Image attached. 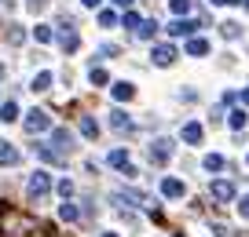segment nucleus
<instances>
[{"instance_id":"423d86ee","label":"nucleus","mask_w":249,"mask_h":237,"mask_svg":"<svg viewBox=\"0 0 249 237\" xmlns=\"http://www.w3.org/2000/svg\"><path fill=\"white\" fill-rule=\"evenodd\" d=\"M150 59H154V66H172V62H176V47L172 44H154Z\"/></svg>"},{"instance_id":"393cba45","label":"nucleus","mask_w":249,"mask_h":237,"mask_svg":"<svg viewBox=\"0 0 249 237\" xmlns=\"http://www.w3.org/2000/svg\"><path fill=\"white\" fill-rule=\"evenodd\" d=\"M117 22H121V18H117L114 11H99V26H103V30H114Z\"/></svg>"},{"instance_id":"f03ea898","label":"nucleus","mask_w":249,"mask_h":237,"mask_svg":"<svg viewBox=\"0 0 249 237\" xmlns=\"http://www.w3.org/2000/svg\"><path fill=\"white\" fill-rule=\"evenodd\" d=\"M26 131H30V135L52 131V117H48V110H30V117H26Z\"/></svg>"},{"instance_id":"9d476101","label":"nucleus","mask_w":249,"mask_h":237,"mask_svg":"<svg viewBox=\"0 0 249 237\" xmlns=\"http://www.w3.org/2000/svg\"><path fill=\"white\" fill-rule=\"evenodd\" d=\"M52 142L59 146L62 153H70V150H73V135H70L66 128H52Z\"/></svg>"},{"instance_id":"5701e85b","label":"nucleus","mask_w":249,"mask_h":237,"mask_svg":"<svg viewBox=\"0 0 249 237\" xmlns=\"http://www.w3.org/2000/svg\"><path fill=\"white\" fill-rule=\"evenodd\" d=\"M88 80H92V84L99 88V84H107L110 77H107V69H103V66H92V73H88Z\"/></svg>"},{"instance_id":"2eb2a0df","label":"nucleus","mask_w":249,"mask_h":237,"mask_svg":"<svg viewBox=\"0 0 249 237\" xmlns=\"http://www.w3.org/2000/svg\"><path fill=\"white\" fill-rule=\"evenodd\" d=\"M0 164H18V150L11 142H0Z\"/></svg>"},{"instance_id":"ea45409f","label":"nucleus","mask_w":249,"mask_h":237,"mask_svg":"<svg viewBox=\"0 0 249 237\" xmlns=\"http://www.w3.org/2000/svg\"><path fill=\"white\" fill-rule=\"evenodd\" d=\"M4 73H8V69H4V66H0V80H4Z\"/></svg>"},{"instance_id":"e433bc0d","label":"nucleus","mask_w":249,"mask_h":237,"mask_svg":"<svg viewBox=\"0 0 249 237\" xmlns=\"http://www.w3.org/2000/svg\"><path fill=\"white\" fill-rule=\"evenodd\" d=\"M209 4H242V0H209Z\"/></svg>"},{"instance_id":"412c9836","label":"nucleus","mask_w":249,"mask_h":237,"mask_svg":"<svg viewBox=\"0 0 249 237\" xmlns=\"http://www.w3.org/2000/svg\"><path fill=\"white\" fill-rule=\"evenodd\" d=\"M110 124H114V131H128V113H121V110H114V113H110Z\"/></svg>"},{"instance_id":"a18cd8bd","label":"nucleus","mask_w":249,"mask_h":237,"mask_svg":"<svg viewBox=\"0 0 249 237\" xmlns=\"http://www.w3.org/2000/svg\"><path fill=\"white\" fill-rule=\"evenodd\" d=\"M246 161H249V157H246Z\"/></svg>"},{"instance_id":"0eeeda50","label":"nucleus","mask_w":249,"mask_h":237,"mask_svg":"<svg viewBox=\"0 0 249 237\" xmlns=\"http://www.w3.org/2000/svg\"><path fill=\"white\" fill-rule=\"evenodd\" d=\"M107 164H110V168H121L124 175H136V168H132V161H128V153H124V150H110Z\"/></svg>"},{"instance_id":"a878e982","label":"nucleus","mask_w":249,"mask_h":237,"mask_svg":"<svg viewBox=\"0 0 249 237\" xmlns=\"http://www.w3.org/2000/svg\"><path fill=\"white\" fill-rule=\"evenodd\" d=\"M22 40H26V30L22 26H11L8 30V44H22Z\"/></svg>"},{"instance_id":"9b49d317","label":"nucleus","mask_w":249,"mask_h":237,"mask_svg":"<svg viewBox=\"0 0 249 237\" xmlns=\"http://www.w3.org/2000/svg\"><path fill=\"white\" fill-rule=\"evenodd\" d=\"M59 219H62V222H77V219H81L77 205H73L70 197H66V201H62V205H59Z\"/></svg>"},{"instance_id":"a19ab883","label":"nucleus","mask_w":249,"mask_h":237,"mask_svg":"<svg viewBox=\"0 0 249 237\" xmlns=\"http://www.w3.org/2000/svg\"><path fill=\"white\" fill-rule=\"evenodd\" d=\"M103 237H117V234H103Z\"/></svg>"},{"instance_id":"f704fd0d","label":"nucleus","mask_w":249,"mask_h":237,"mask_svg":"<svg viewBox=\"0 0 249 237\" xmlns=\"http://www.w3.org/2000/svg\"><path fill=\"white\" fill-rule=\"evenodd\" d=\"M238 212H242V215H246V219H249V193H246V197L238 201Z\"/></svg>"},{"instance_id":"1a4fd4ad","label":"nucleus","mask_w":249,"mask_h":237,"mask_svg":"<svg viewBox=\"0 0 249 237\" xmlns=\"http://www.w3.org/2000/svg\"><path fill=\"white\" fill-rule=\"evenodd\" d=\"M198 26H202V22H195V18H183V15H179L176 22L169 26V33H172V37H191V33H195Z\"/></svg>"},{"instance_id":"c9c22d12","label":"nucleus","mask_w":249,"mask_h":237,"mask_svg":"<svg viewBox=\"0 0 249 237\" xmlns=\"http://www.w3.org/2000/svg\"><path fill=\"white\" fill-rule=\"evenodd\" d=\"M114 8H121V11H128V8H132V0H114Z\"/></svg>"},{"instance_id":"20e7f679","label":"nucleus","mask_w":249,"mask_h":237,"mask_svg":"<svg viewBox=\"0 0 249 237\" xmlns=\"http://www.w3.org/2000/svg\"><path fill=\"white\" fill-rule=\"evenodd\" d=\"M169 157H172V139H154V146H150V164H169Z\"/></svg>"},{"instance_id":"dca6fc26","label":"nucleus","mask_w":249,"mask_h":237,"mask_svg":"<svg viewBox=\"0 0 249 237\" xmlns=\"http://www.w3.org/2000/svg\"><path fill=\"white\" fill-rule=\"evenodd\" d=\"M81 135H85V139H99V124H95V117H81Z\"/></svg>"},{"instance_id":"79ce46f5","label":"nucleus","mask_w":249,"mask_h":237,"mask_svg":"<svg viewBox=\"0 0 249 237\" xmlns=\"http://www.w3.org/2000/svg\"><path fill=\"white\" fill-rule=\"evenodd\" d=\"M0 237H8V234H4V230H0Z\"/></svg>"},{"instance_id":"c03bdc74","label":"nucleus","mask_w":249,"mask_h":237,"mask_svg":"<svg viewBox=\"0 0 249 237\" xmlns=\"http://www.w3.org/2000/svg\"><path fill=\"white\" fill-rule=\"evenodd\" d=\"M0 4H4V0H0Z\"/></svg>"},{"instance_id":"2f4dec72","label":"nucleus","mask_w":249,"mask_h":237,"mask_svg":"<svg viewBox=\"0 0 249 237\" xmlns=\"http://www.w3.org/2000/svg\"><path fill=\"white\" fill-rule=\"evenodd\" d=\"M59 197H62V201L73 197V183H70V179H62V183H59Z\"/></svg>"},{"instance_id":"ddd939ff","label":"nucleus","mask_w":249,"mask_h":237,"mask_svg":"<svg viewBox=\"0 0 249 237\" xmlns=\"http://www.w3.org/2000/svg\"><path fill=\"white\" fill-rule=\"evenodd\" d=\"M183 142H187V146L202 142V124H195V121H191V124H183Z\"/></svg>"},{"instance_id":"cd10ccee","label":"nucleus","mask_w":249,"mask_h":237,"mask_svg":"<svg viewBox=\"0 0 249 237\" xmlns=\"http://www.w3.org/2000/svg\"><path fill=\"white\" fill-rule=\"evenodd\" d=\"M246 121H249V117L242 113V110H234V113H231V128H234V131H242V128H246Z\"/></svg>"},{"instance_id":"f257e3e1","label":"nucleus","mask_w":249,"mask_h":237,"mask_svg":"<svg viewBox=\"0 0 249 237\" xmlns=\"http://www.w3.org/2000/svg\"><path fill=\"white\" fill-rule=\"evenodd\" d=\"M59 44H62L66 55H73L81 47V37H77V30H73V18H59Z\"/></svg>"},{"instance_id":"473e14b6","label":"nucleus","mask_w":249,"mask_h":237,"mask_svg":"<svg viewBox=\"0 0 249 237\" xmlns=\"http://www.w3.org/2000/svg\"><path fill=\"white\" fill-rule=\"evenodd\" d=\"M26 8H30V11H44L48 0H26Z\"/></svg>"},{"instance_id":"7ed1b4c3","label":"nucleus","mask_w":249,"mask_h":237,"mask_svg":"<svg viewBox=\"0 0 249 237\" xmlns=\"http://www.w3.org/2000/svg\"><path fill=\"white\" fill-rule=\"evenodd\" d=\"M26 190H30V197H33V201L48 197V190H52V179H48V172H33L30 183H26Z\"/></svg>"},{"instance_id":"4be33fe9","label":"nucleus","mask_w":249,"mask_h":237,"mask_svg":"<svg viewBox=\"0 0 249 237\" xmlns=\"http://www.w3.org/2000/svg\"><path fill=\"white\" fill-rule=\"evenodd\" d=\"M140 22H143V18L136 15L132 8H128V11H124V15H121V26H124V30H140Z\"/></svg>"},{"instance_id":"b1692460","label":"nucleus","mask_w":249,"mask_h":237,"mask_svg":"<svg viewBox=\"0 0 249 237\" xmlns=\"http://www.w3.org/2000/svg\"><path fill=\"white\" fill-rule=\"evenodd\" d=\"M202 164H205V172H220V168H224V157H220V153H209Z\"/></svg>"},{"instance_id":"a211bd4d","label":"nucleus","mask_w":249,"mask_h":237,"mask_svg":"<svg viewBox=\"0 0 249 237\" xmlns=\"http://www.w3.org/2000/svg\"><path fill=\"white\" fill-rule=\"evenodd\" d=\"M0 121H8V124L18 121V106H15L11 99H8V102H0Z\"/></svg>"},{"instance_id":"f3484780","label":"nucleus","mask_w":249,"mask_h":237,"mask_svg":"<svg viewBox=\"0 0 249 237\" xmlns=\"http://www.w3.org/2000/svg\"><path fill=\"white\" fill-rule=\"evenodd\" d=\"M33 92H48V88H52V73H48V69H40V73L37 77H33Z\"/></svg>"},{"instance_id":"bb28decb","label":"nucleus","mask_w":249,"mask_h":237,"mask_svg":"<svg viewBox=\"0 0 249 237\" xmlns=\"http://www.w3.org/2000/svg\"><path fill=\"white\" fill-rule=\"evenodd\" d=\"M220 33H224L227 40H234L238 37V22H220Z\"/></svg>"},{"instance_id":"f8f14e48","label":"nucleus","mask_w":249,"mask_h":237,"mask_svg":"<svg viewBox=\"0 0 249 237\" xmlns=\"http://www.w3.org/2000/svg\"><path fill=\"white\" fill-rule=\"evenodd\" d=\"M161 193H165V197H183L187 186L179 183V179H165V183H161Z\"/></svg>"},{"instance_id":"4c0bfd02","label":"nucleus","mask_w":249,"mask_h":237,"mask_svg":"<svg viewBox=\"0 0 249 237\" xmlns=\"http://www.w3.org/2000/svg\"><path fill=\"white\" fill-rule=\"evenodd\" d=\"M238 99H242V102H246V106H249V88H246V92H242V95H238Z\"/></svg>"},{"instance_id":"58836bf2","label":"nucleus","mask_w":249,"mask_h":237,"mask_svg":"<svg viewBox=\"0 0 249 237\" xmlns=\"http://www.w3.org/2000/svg\"><path fill=\"white\" fill-rule=\"evenodd\" d=\"M81 4H85V8H95V4H99V0H81Z\"/></svg>"},{"instance_id":"c85d7f7f","label":"nucleus","mask_w":249,"mask_h":237,"mask_svg":"<svg viewBox=\"0 0 249 237\" xmlns=\"http://www.w3.org/2000/svg\"><path fill=\"white\" fill-rule=\"evenodd\" d=\"M136 33H140V37H154V33H158V22H140V30H136Z\"/></svg>"},{"instance_id":"c756f323","label":"nucleus","mask_w":249,"mask_h":237,"mask_svg":"<svg viewBox=\"0 0 249 237\" xmlns=\"http://www.w3.org/2000/svg\"><path fill=\"white\" fill-rule=\"evenodd\" d=\"M33 37H37V44H48V40H52V30H48V26H37Z\"/></svg>"},{"instance_id":"aec40b11","label":"nucleus","mask_w":249,"mask_h":237,"mask_svg":"<svg viewBox=\"0 0 249 237\" xmlns=\"http://www.w3.org/2000/svg\"><path fill=\"white\" fill-rule=\"evenodd\" d=\"M132 95H136L132 84H124V80H121V84H114V99H117V102H128Z\"/></svg>"},{"instance_id":"6e6552de","label":"nucleus","mask_w":249,"mask_h":237,"mask_svg":"<svg viewBox=\"0 0 249 237\" xmlns=\"http://www.w3.org/2000/svg\"><path fill=\"white\" fill-rule=\"evenodd\" d=\"M209 197H213V201H220V205H224V201H234V186H231V183H224V179H216V183L209 186Z\"/></svg>"},{"instance_id":"4468645a","label":"nucleus","mask_w":249,"mask_h":237,"mask_svg":"<svg viewBox=\"0 0 249 237\" xmlns=\"http://www.w3.org/2000/svg\"><path fill=\"white\" fill-rule=\"evenodd\" d=\"M114 201L117 205H147V197H143V193H136V190H128V193H114Z\"/></svg>"},{"instance_id":"37998d69","label":"nucleus","mask_w":249,"mask_h":237,"mask_svg":"<svg viewBox=\"0 0 249 237\" xmlns=\"http://www.w3.org/2000/svg\"><path fill=\"white\" fill-rule=\"evenodd\" d=\"M246 11H249V0H246Z\"/></svg>"},{"instance_id":"6ab92c4d","label":"nucleus","mask_w":249,"mask_h":237,"mask_svg":"<svg viewBox=\"0 0 249 237\" xmlns=\"http://www.w3.org/2000/svg\"><path fill=\"white\" fill-rule=\"evenodd\" d=\"M205 51H209V44H205L202 37H195V40H187V55H195V59H202Z\"/></svg>"},{"instance_id":"7c9ffc66","label":"nucleus","mask_w":249,"mask_h":237,"mask_svg":"<svg viewBox=\"0 0 249 237\" xmlns=\"http://www.w3.org/2000/svg\"><path fill=\"white\" fill-rule=\"evenodd\" d=\"M191 11V0H172V15H187Z\"/></svg>"},{"instance_id":"39448f33","label":"nucleus","mask_w":249,"mask_h":237,"mask_svg":"<svg viewBox=\"0 0 249 237\" xmlns=\"http://www.w3.org/2000/svg\"><path fill=\"white\" fill-rule=\"evenodd\" d=\"M33 153H37L40 161H48V164H66V153H62L59 146H48V142H33Z\"/></svg>"},{"instance_id":"72a5a7b5","label":"nucleus","mask_w":249,"mask_h":237,"mask_svg":"<svg viewBox=\"0 0 249 237\" xmlns=\"http://www.w3.org/2000/svg\"><path fill=\"white\" fill-rule=\"evenodd\" d=\"M99 55H103V59H114L117 47H114V44H103V47H99Z\"/></svg>"}]
</instances>
